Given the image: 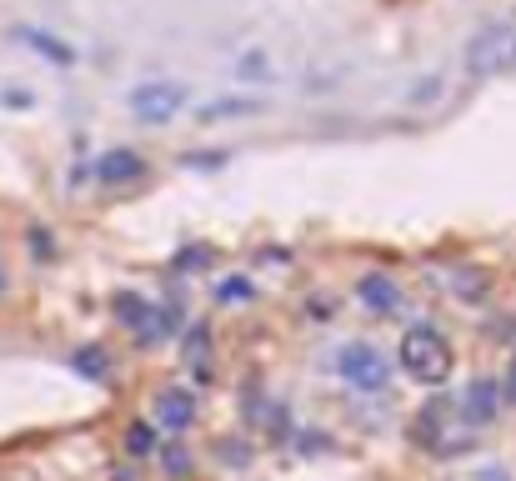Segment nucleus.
<instances>
[{
    "mask_svg": "<svg viewBox=\"0 0 516 481\" xmlns=\"http://www.w3.org/2000/svg\"><path fill=\"white\" fill-rule=\"evenodd\" d=\"M171 331H176V311H171V306H151V316L136 326V341H141V346H156V341H166Z\"/></svg>",
    "mask_w": 516,
    "mask_h": 481,
    "instance_id": "10",
    "label": "nucleus"
},
{
    "mask_svg": "<svg viewBox=\"0 0 516 481\" xmlns=\"http://www.w3.org/2000/svg\"><path fill=\"white\" fill-rule=\"evenodd\" d=\"M501 386L491 381V376H476V381H466V391L456 396V416L466 421V426H491L496 416H501Z\"/></svg>",
    "mask_w": 516,
    "mask_h": 481,
    "instance_id": "5",
    "label": "nucleus"
},
{
    "mask_svg": "<svg viewBox=\"0 0 516 481\" xmlns=\"http://www.w3.org/2000/svg\"><path fill=\"white\" fill-rule=\"evenodd\" d=\"M161 461H166V471H171V476H181V471H191V446H186V441L161 446Z\"/></svg>",
    "mask_w": 516,
    "mask_h": 481,
    "instance_id": "16",
    "label": "nucleus"
},
{
    "mask_svg": "<svg viewBox=\"0 0 516 481\" xmlns=\"http://www.w3.org/2000/svg\"><path fill=\"white\" fill-rule=\"evenodd\" d=\"M501 401H506V406H516V361H511V376H506V386H501Z\"/></svg>",
    "mask_w": 516,
    "mask_h": 481,
    "instance_id": "20",
    "label": "nucleus"
},
{
    "mask_svg": "<svg viewBox=\"0 0 516 481\" xmlns=\"http://www.w3.org/2000/svg\"><path fill=\"white\" fill-rule=\"evenodd\" d=\"M126 451H131L136 461L156 456V451H161V426H151V421H131V426H126Z\"/></svg>",
    "mask_w": 516,
    "mask_h": 481,
    "instance_id": "11",
    "label": "nucleus"
},
{
    "mask_svg": "<svg viewBox=\"0 0 516 481\" xmlns=\"http://www.w3.org/2000/svg\"><path fill=\"white\" fill-rule=\"evenodd\" d=\"M201 266H211V251H206V246H186V251H176V271H201Z\"/></svg>",
    "mask_w": 516,
    "mask_h": 481,
    "instance_id": "17",
    "label": "nucleus"
},
{
    "mask_svg": "<svg viewBox=\"0 0 516 481\" xmlns=\"http://www.w3.org/2000/svg\"><path fill=\"white\" fill-rule=\"evenodd\" d=\"M96 176H101L106 186H131V181H141V176H146V156H141V151H131V146L106 151V156L96 161Z\"/></svg>",
    "mask_w": 516,
    "mask_h": 481,
    "instance_id": "7",
    "label": "nucleus"
},
{
    "mask_svg": "<svg viewBox=\"0 0 516 481\" xmlns=\"http://www.w3.org/2000/svg\"><path fill=\"white\" fill-rule=\"evenodd\" d=\"M261 101L256 96H216L201 106V126H216V121H236V116H256Z\"/></svg>",
    "mask_w": 516,
    "mask_h": 481,
    "instance_id": "9",
    "label": "nucleus"
},
{
    "mask_svg": "<svg viewBox=\"0 0 516 481\" xmlns=\"http://www.w3.org/2000/svg\"><path fill=\"white\" fill-rule=\"evenodd\" d=\"M186 106H191V91L181 81H146L131 91V116L141 126H171Z\"/></svg>",
    "mask_w": 516,
    "mask_h": 481,
    "instance_id": "4",
    "label": "nucleus"
},
{
    "mask_svg": "<svg viewBox=\"0 0 516 481\" xmlns=\"http://www.w3.org/2000/svg\"><path fill=\"white\" fill-rule=\"evenodd\" d=\"M111 311H116V321H121V326H131V331H136V326L151 316V301H146V296H136V291H116V296H111Z\"/></svg>",
    "mask_w": 516,
    "mask_h": 481,
    "instance_id": "12",
    "label": "nucleus"
},
{
    "mask_svg": "<svg viewBox=\"0 0 516 481\" xmlns=\"http://www.w3.org/2000/svg\"><path fill=\"white\" fill-rule=\"evenodd\" d=\"M251 296H256V286H251L246 276H231V281L216 286V301H221V306H231V301H251Z\"/></svg>",
    "mask_w": 516,
    "mask_h": 481,
    "instance_id": "15",
    "label": "nucleus"
},
{
    "mask_svg": "<svg viewBox=\"0 0 516 481\" xmlns=\"http://www.w3.org/2000/svg\"><path fill=\"white\" fill-rule=\"evenodd\" d=\"M21 41L36 46L41 56H51L56 66H71V61H76V51H71V46H56V36H46V31H21Z\"/></svg>",
    "mask_w": 516,
    "mask_h": 481,
    "instance_id": "13",
    "label": "nucleus"
},
{
    "mask_svg": "<svg viewBox=\"0 0 516 481\" xmlns=\"http://www.w3.org/2000/svg\"><path fill=\"white\" fill-rule=\"evenodd\" d=\"M356 296H361V306H371V311H381V316H391V311L401 306V286H396L391 276H361V281H356Z\"/></svg>",
    "mask_w": 516,
    "mask_h": 481,
    "instance_id": "8",
    "label": "nucleus"
},
{
    "mask_svg": "<svg viewBox=\"0 0 516 481\" xmlns=\"http://www.w3.org/2000/svg\"><path fill=\"white\" fill-rule=\"evenodd\" d=\"M71 366H76L81 376H91V381H106V356H101L96 346H81V351L71 356Z\"/></svg>",
    "mask_w": 516,
    "mask_h": 481,
    "instance_id": "14",
    "label": "nucleus"
},
{
    "mask_svg": "<svg viewBox=\"0 0 516 481\" xmlns=\"http://www.w3.org/2000/svg\"><path fill=\"white\" fill-rule=\"evenodd\" d=\"M471 481H511V471H506V466H496V461H491V466H481V471H476V476H471Z\"/></svg>",
    "mask_w": 516,
    "mask_h": 481,
    "instance_id": "19",
    "label": "nucleus"
},
{
    "mask_svg": "<svg viewBox=\"0 0 516 481\" xmlns=\"http://www.w3.org/2000/svg\"><path fill=\"white\" fill-rule=\"evenodd\" d=\"M516 66V21H486L481 31H471L466 41V71L476 81H491L501 71Z\"/></svg>",
    "mask_w": 516,
    "mask_h": 481,
    "instance_id": "2",
    "label": "nucleus"
},
{
    "mask_svg": "<svg viewBox=\"0 0 516 481\" xmlns=\"http://www.w3.org/2000/svg\"><path fill=\"white\" fill-rule=\"evenodd\" d=\"M191 421H196V396H191L186 386H166V391L156 396V426H166V431H191Z\"/></svg>",
    "mask_w": 516,
    "mask_h": 481,
    "instance_id": "6",
    "label": "nucleus"
},
{
    "mask_svg": "<svg viewBox=\"0 0 516 481\" xmlns=\"http://www.w3.org/2000/svg\"><path fill=\"white\" fill-rule=\"evenodd\" d=\"M0 291H6V271H0Z\"/></svg>",
    "mask_w": 516,
    "mask_h": 481,
    "instance_id": "21",
    "label": "nucleus"
},
{
    "mask_svg": "<svg viewBox=\"0 0 516 481\" xmlns=\"http://www.w3.org/2000/svg\"><path fill=\"white\" fill-rule=\"evenodd\" d=\"M451 276H456V296H481L486 291L481 271H451Z\"/></svg>",
    "mask_w": 516,
    "mask_h": 481,
    "instance_id": "18",
    "label": "nucleus"
},
{
    "mask_svg": "<svg viewBox=\"0 0 516 481\" xmlns=\"http://www.w3.org/2000/svg\"><path fill=\"white\" fill-rule=\"evenodd\" d=\"M396 361H401V371H406L411 381H421V386H441V381L456 371V351H451V341H446L436 326H411V331L401 336V346H396Z\"/></svg>",
    "mask_w": 516,
    "mask_h": 481,
    "instance_id": "1",
    "label": "nucleus"
},
{
    "mask_svg": "<svg viewBox=\"0 0 516 481\" xmlns=\"http://www.w3.org/2000/svg\"><path fill=\"white\" fill-rule=\"evenodd\" d=\"M336 376L351 386V391H381L391 381V356L371 341H346L336 351Z\"/></svg>",
    "mask_w": 516,
    "mask_h": 481,
    "instance_id": "3",
    "label": "nucleus"
}]
</instances>
